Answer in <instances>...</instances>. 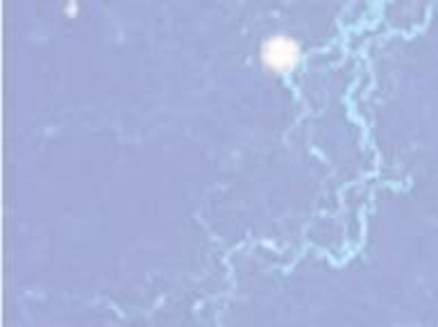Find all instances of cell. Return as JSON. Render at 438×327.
I'll return each mask as SVG.
<instances>
[{
	"label": "cell",
	"instance_id": "1",
	"mask_svg": "<svg viewBox=\"0 0 438 327\" xmlns=\"http://www.w3.org/2000/svg\"><path fill=\"white\" fill-rule=\"evenodd\" d=\"M259 59L270 73H291L302 62V46L284 32L268 35L259 46Z\"/></svg>",
	"mask_w": 438,
	"mask_h": 327
},
{
	"label": "cell",
	"instance_id": "2",
	"mask_svg": "<svg viewBox=\"0 0 438 327\" xmlns=\"http://www.w3.org/2000/svg\"><path fill=\"white\" fill-rule=\"evenodd\" d=\"M78 3H75V0H67V9H64V12H67V14H75V12H78Z\"/></svg>",
	"mask_w": 438,
	"mask_h": 327
}]
</instances>
